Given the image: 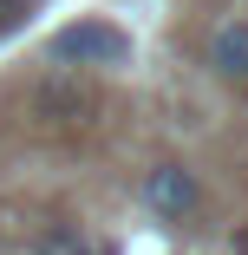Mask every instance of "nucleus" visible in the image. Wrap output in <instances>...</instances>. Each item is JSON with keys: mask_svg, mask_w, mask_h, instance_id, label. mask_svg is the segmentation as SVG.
I'll return each mask as SVG.
<instances>
[{"mask_svg": "<svg viewBox=\"0 0 248 255\" xmlns=\"http://www.w3.org/2000/svg\"><path fill=\"white\" fill-rule=\"evenodd\" d=\"M26 255H98V242H91V229L79 216H46L26 236Z\"/></svg>", "mask_w": 248, "mask_h": 255, "instance_id": "4", "label": "nucleus"}, {"mask_svg": "<svg viewBox=\"0 0 248 255\" xmlns=\"http://www.w3.org/2000/svg\"><path fill=\"white\" fill-rule=\"evenodd\" d=\"M46 59L66 72H118V66H131V33L111 20H72L46 39Z\"/></svg>", "mask_w": 248, "mask_h": 255, "instance_id": "1", "label": "nucleus"}, {"mask_svg": "<svg viewBox=\"0 0 248 255\" xmlns=\"http://www.w3.org/2000/svg\"><path fill=\"white\" fill-rule=\"evenodd\" d=\"M137 203H144V216H151V223H164V229H189L196 216H203V177H196L183 157H164V164L144 170Z\"/></svg>", "mask_w": 248, "mask_h": 255, "instance_id": "2", "label": "nucleus"}, {"mask_svg": "<svg viewBox=\"0 0 248 255\" xmlns=\"http://www.w3.org/2000/svg\"><path fill=\"white\" fill-rule=\"evenodd\" d=\"M209 72L222 85H248V20H222L209 33Z\"/></svg>", "mask_w": 248, "mask_h": 255, "instance_id": "3", "label": "nucleus"}, {"mask_svg": "<svg viewBox=\"0 0 248 255\" xmlns=\"http://www.w3.org/2000/svg\"><path fill=\"white\" fill-rule=\"evenodd\" d=\"M98 255H118V249H111V242H98Z\"/></svg>", "mask_w": 248, "mask_h": 255, "instance_id": "7", "label": "nucleus"}, {"mask_svg": "<svg viewBox=\"0 0 248 255\" xmlns=\"http://www.w3.org/2000/svg\"><path fill=\"white\" fill-rule=\"evenodd\" d=\"M85 105H91L85 85H66V79H46L39 85V112H53V118H79Z\"/></svg>", "mask_w": 248, "mask_h": 255, "instance_id": "5", "label": "nucleus"}, {"mask_svg": "<svg viewBox=\"0 0 248 255\" xmlns=\"http://www.w3.org/2000/svg\"><path fill=\"white\" fill-rule=\"evenodd\" d=\"M229 255H248V236H235V249H229Z\"/></svg>", "mask_w": 248, "mask_h": 255, "instance_id": "6", "label": "nucleus"}]
</instances>
